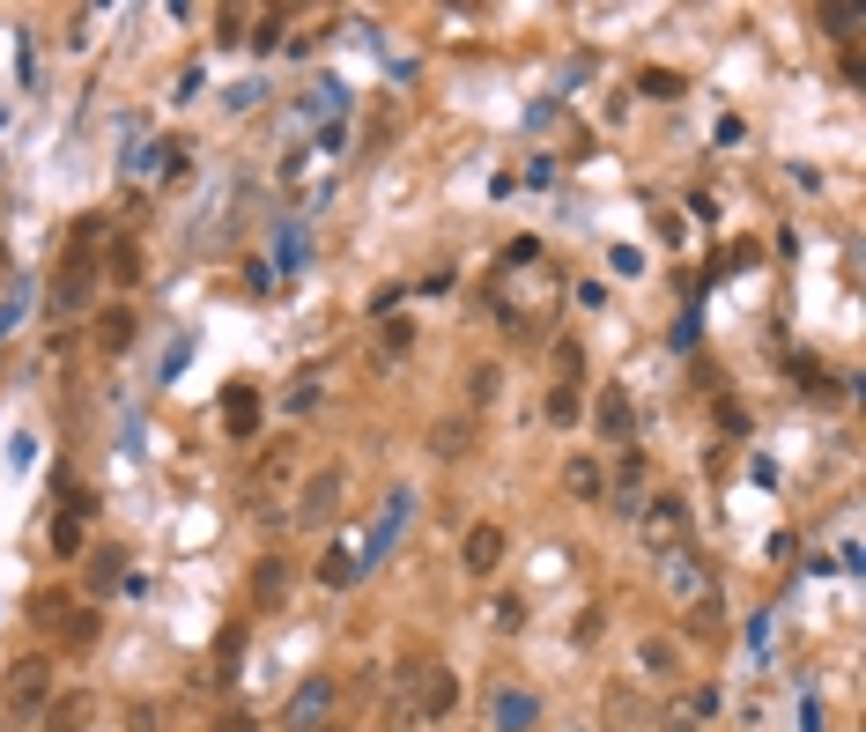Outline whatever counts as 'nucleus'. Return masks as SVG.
<instances>
[{
    "label": "nucleus",
    "instance_id": "nucleus-1",
    "mask_svg": "<svg viewBox=\"0 0 866 732\" xmlns=\"http://www.w3.org/2000/svg\"><path fill=\"white\" fill-rule=\"evenodd\" d=\"M400 696L415 703V725H437V718H452V703H460V673H452V666H422L415 681H400Z\"/></svg>",
    "mask_w": 866,
    "mask_h": 732
},
{
    "label": "nucleus",
    "instance_id": "nucleus-2",
    "mask_svg": "<svg viewBox=\"0 0 866 732\" xmlns=\"http://www.w3.org/2000/svg\"><path fill=\"white\" fill-rule=\"evenodd\" d=\"M45 703H52V666L45 659H15L8 666V718L30 725V718H45Z\"/></svg>",
    "mask_w": 866,
    "mask_h": 732
},
{
    "label": "nucleus",
    "instance_id": "nucleus-3",
    "mask_svg": "<svg viewBox=\"0 0 866 732\" xmlns=\"http://www.w3.org/2000/svg\"><path fill=\"white\" fill-rule=\"evenodd\" d=\"M637 533L652 555H674L682 540H689V511H682V496H659V503H637Z\"/></svg>",
    "mask_w": 866,
    "mask_h": 732
},
{
    "label": "nucleus",
    "instance_id": "nucleus-4",
    "mask_svg": "<svg viewBox=\"0 0 866 732\" xmlns=\"http://www.w3.org/2000/svg\"><path fill=\"white\" fill-rule=\"evenodd\" d=\"M89 289H97V267H89V244H75V259H67V267H60V282H52V311L67 318V311H82V304H89Z\"/></svg>",
    "mask_w": 866,
    "mask_h": 732
},
{
    "label": "nucleus",
    "instance_id": "nucleus-5",
    "mask_svg": "<svg viewBox=\"0 0 866 732\" xmlns=\"http://www.w3.org/2000/svg\"><path fill=\"white\" fill-rule=\"evenodd\" d=\"M289 585H297V562H289V555H260V562H252V607H260V614L282 607Z\"/></svg>",
    "mask_w": 866,
    "mask_h": 732
},
{
    "label": "nucleus",
    "instance_id": "nucleus-6",
    "mask_svg": "<svg viewBox=\"0 0 866 732\" xmlns=\"http://www.w3.org/2000/svg\"><path fill=\"white\" fill-rule=\"evenodd\" d=\"M326 710H334V681H304L297 696H289V710H282V732H319L326 725Z\"/></svg>",
    "mask_w": 866,
    "mask_h": 732
},
{
    "label": "nucleus",
    "instance_id": "nucleus-7",
    "mask_svg": "<svg viewBox=\"0 0 866 732\" xmlns=\"http://www.w3.org/2000/svg\"><path fill=\"white\" fill-rule=\"evenodd\" d=\"M341 496H348L341 466H319V474L304 481V503H297V518H304V526H326V518L341 511Z\"/></svg>",
    "mask_w": 866,
    "mask_h": 732
},
{
    "label": "nucleus",
    "instance_id": "nucleus-8",
    "mask_svg": "<svg viewBox=\"0 0 866 732\" xmlns=\"http://www.w3.org/2000/svg\"><path fill=\"white\" fill-rule=\"evenodd\" d=\"M460 562H467V577H496V562H504V526H467Z\"/></svg>",
    "mask_w": 866,
    "mask_h": 732
},
{
    "label": "nucleus",
    "instance_id": "nucleus-9",
    "mask_svg": "<svg viewBox=\"0 0 866 732\" xmlns=\"http://www.w3.org/2000/svg\"><path fill=\"white\" fill-rule=\"evenodd\" d=\"M223 422H230V437H260V392L230 385L223 392Z\"/></svg>",
    "mask_w": 866,
    "mask_h": 732
},
{
    "label": "nucleus",
    "instance_id": "nucleus-10",
    "mask_svg": "<svg viewBox=\"0 0 866 732\" xmlns=\"http://www.w3.org/2000/svg\"><path fill=\"white\" fill-rule=\"evenodd\" d=\"M134 333H141V318L126 311V304H112V311L97 318V348H104V356H126V348H134Z\"/></svg>",
    "mask_w": 866,
    "mask_h": 732
},
{
    "label": "nucleus",
    "instance_id": "nucleus-11",
    "mask_svg": "<svg viewBox=\"0 0 866 732\" xmlns=\"http://www.w3.org/2000/svg\"><path fill=\"white\" fill-rule=\"evenodd\" d=\"M89 718H97V703H89V696H60V703H45V732H82L89 725Z\"/></svg>",
    "mask_w": 866,
    "mask_h": 732
},
{
    "label": "nucleus",
    "instance_id": "nucleus-12",
    "mask_svg": "<svg viewBox=\"0 0 866 732\" xmlns=\"http://www.w3.org/2000/svg\"><path fill=\"white\" fill-rule=\"evenodd\" d=\"M563 488L578 496V503H600V496H608V474H600V459H570L563 466Z\"/></svg>",
    "mask_w": 866,
    "mask_h": 732
},
{
    "label": "nucleus",
    "instance_id": "nucleus-13",
    "mask_svg": "<svg viewBox=\"0 0 866 732\" xmlns=\"http://www.w3.org/2000/svg\"><path fill=\"white\" fill-rule=\"evenodd\" d=\"M704 710H711L704 688H696V696H674V703L659 710V732H696V725H704Z\"/></svg>",
    "mask_w": 866,
    "mask_h": 732
},
{
    "label": "nucleus",
    "instance_id": "nucleus-14",
    "mask_svg": "<svg viewBox=\"0 0 866 732\" xmlns=\"http://www.w3.org/2000/svg\"><path fill=\"white\" fill-rule=\"evenodd\" d=\"M104 274H112L119 289H134V282H141V244L119 237V244H112V259H104Z\"/></svg>",
    "mask_w": 866,
    "mask_h": 732
},
{
    "label": "nucleus",
    "instance_id": "nucleus-15",
    "mask_svg": "<svg viewBox=\"0 0 866 732\" xmlns=\"http://www.w3.org/2000/svg\"><path fill=\"white\" fill-rule=\"evenodd\" d=\"M593 422H600V437H630V400L608 385L600 392V407H593Z\"/></svg>",
    "mask_w": 866,
    "mask_h": 732
},
{
    "label": "nucleus",
    "instance_id": "nucleus-16",
    "mask_svg": "<svg viewBox=\"0 0 866 732\" xmlns=\"http://www.w3.org/2000/svg\"><path fill=\"white\" fill-rule=\"evenodd\" d=\"M467 444H474V422H437V429H430V452H437V459H460Z\"/></svg>",
    "mask_w": 866,
    "mask_h": 732
},
{
    "label": "nucleus",
    "instance_id": "nucleus-17",
    "mask_svg": "<svg viewBox=\"0 0 866 732\" xmlns=\"http://www.w3.org/2000/svg\"><path fill=\"white\" fill-rule=\"evenodd\" d=\"M496 392H504V370H496V363H474V370H467V407H489Z\"/></svg>",
    "mask_w": 866,
    "mask_h": 732
},
{
    "label": "nucleus",
    "instance_id": "nucleus-18",
    "mask_svg": "<svg viewBox=\"0 0 866 732\" xmlns=\"http://www.w3.org/2000/svg\"><path fill=\"white\" fill-rule=\"evenodd\" d=\"M356 570H363V562L348 555V548H326V562H319V585H334V592H341V585H356Z\"/></svg>",
    "mask_w": 866,
    "mask_h": 732
},
{
    "label": "nucleus",
    "instance_id": "nucleus-19",
    "mask_svg": "<svg viewBox=\"0 0 866 732\" xmlns=\"http://www.w3.org/2000/svg\"><path fill=\"white\" fill-rule=\"evenodd\" d=\"M541 415L556 422V429H570L578 422V385H548V400H541Z\"/></svg>",
    "mask_w": 866,
    "mask_h": 732
},
{
    "label": "nucleus",
    "instance_id": "nucleus-20",
    "mask_svg": "<svg viewBox=\"0 0 866 732\" xmlns=\"http://www.w3.org/2000/svg\"><path fill=\"white\" fill-rule=\"evenodd\" d=\"M534 725V696H504L496 703V732H526Z\"/></svg>",
    "mask_w": 866,
    "mask_h": 732
},
{
    "label": "nucleus",
    "instance_id": "nucleus-21",
    "mask_svg": "<svg viewBox=\"0 0 866 732\" xmlns=\"http://www.w3.org/2000/svg\"><path fill=\"white\" fill-rule=\"evenodd\" d=\"M637 481H644V459L630 452V459H622V474H615V496H622L615 511H637Z\"/></svg>",
    "mask_w": 866,
    "mask_h": 732
},
{
    "label": "nucleus",
    "instance_id": "nucleus-22",
    "mask_svg": "<svg viewBox=\"0 0 866 732\" xmlns=\"http://www.w3.org/2000/svg\"><path fill=\"white\" fill-rule=\"evenodd\" d=\"M282 474H289V444H282V452H267V459H260V474H252V496H267V488L282 481Z\"/></svg>",
    "mask_w": 866,
    "mask_h": 732
},
{
    "label": "nucleus",
    "instance_id": "nucleus-23",
    "mask_svg": "<svg viewBox=\"0 0 866 732\" xmlns=\"http://www.w3.org/2000/svg\"><path fill=\"white\" fill-rule=\"evenodd\" d=\"M815 23L830 30V38H844V45H852V30H859V8H822Z\"/></svg>",
    "mask_w": 866,
    "mask_h": 732
},
{
    "label": "nucleus",
    "instance_id": "nucleus-24",
    "mask_svg": "<svg viewBox=\"0 0 866 732\" xmlns=\"http://www.w3.org/2000/svg\"><path fill=\"white\" fill-rule=\"evenodd\" d=\"M637 659H644V673H674V666H682V651H674V644H659V636H652V644H644Z\"/></svg>",
    "mask_w": 866,
    "mask_h": 732
},
{
    "label": "nucleus",
    "instance_id": "nucleus-25",
    "mask_svg": "<svg viewBox=\"0 0 866 732\" xmlns=\"http://www.w3.org/2000/svg\"><path fill=\"white\" fill-rule=\"evenodd\" d=\"M89 585H119V555H112V548H104V555H89Z\"/></svg>",
    "mask_w": 866,
    "mask_h": 732
},
{
    "label": "nucleus",
    "instance_id": "nucleus-26",
    "mask_svg": "<svg viewBox=\"0 0 866 732\" xmlns=\"http://www.w3.org/2000/svg\"><path fill=\"white\" fill-rule=\"evenodd\" d=\"M637 89H644V97H682V82H674L667 67H652V74H644V82H637Z\"/></svg>",
    "mask_w": 866,
    "mask_h": 732
},
{
    "label": "nucleus",
    "instance_id": "nucleus-27",
    "mask_svg": "<svg viewBox=\"0 0 866 732\" xmlns=\"http://www.w3.org/2000/svg\"><path fill=\"white\" fill-rule=\"evenodd\" d=\"M52 548H60V555H75V548H82V526H75V518H60V526H52Z\"/></svg>",
    "mask_w": 866,
    "mask_h": 732
},
{
    "label": "nucleus",
    "instance_id": "nucleus-28",
    "mask_svg": "<svg viewBox=\"0 0 866 732\" xmlns=\"http://www.w3.org/2000/svg\"><path fill=\"white\" fill-rule=\"evenodd\" d=\"M311 400H319V370H304L297 385H289V407H311Z\"/></svg>",
    "mask_w": 866,
    "mask_h": 732
},
{
    "label": "nucleus",
    "instance_id": "nucleus-29",
    "mask_svg": "<svg viewBox=\"0 0 866 732\" xmlns=\"http://www.w3.org/2000/svg\"><path fill=\"white\" fill-rule=\"evenodd\" d=\"M600 622H608V614H600V607H585L578 622H570V636H578V644H593V636H600Z\"/></svg>",
    "mask_w": 866,
    "mask_h": 732
},
{
    "label": "nucleus",
    "instance_id": "nucleus-30",
    "mask_svg": "<svg viewBox=\"0 0 866 732\" xmlns=\"http://www.w3.org/2000/svg\"><path fill=\"white\" fill-rule=\"evenodd\" d=\"M126 732H156V710H149V703H134V718H126Z\"/></svg>",
    "mask_w": 866,
    "mask_h": 732
},
{
    "label": "nucleus",
    "instance_id": "nucleus-31",
    "mask_svg": "<svg viewBox=\"0 0 866 732\" xmlns=\"http://www.w3.org/2000/svg\"><path fill=\"white\" fill-rule=\"evenodd\" d=\"M215 732H252V718L245 710H230V718H215Z\"/></svg>",
    "mask_w": 866,
    "mask_h": 732
},
{
    "label": "nucleus",
    "instance_id": "nucleus-32",
    "mask_svg": "<svg viewBox=\"0 0 866 732\" xmlns=\"http://www.w3.org/2000/svg\"><path fill=\"white\" fill-rule=\"evenodd\" d=\"M0 274H8V252H0Z\"/></svg>",
    "mask_w": 866,
    "mask_h": 732
},
{
    "label": "nucleus",
    "instance_id": "nucleus-33",
    "mask_svg": "<svg viewBox=\"0 0 866 732\" xmlns=\"http://www.w3.org/2000/svg\"><path fill=\"white\" fill-rule=\"evenodd\" d=\"M319 732H341V725H319Z\"/></svg>",
    "mask_w": 866,
    "mask_h": 732
}]
</instances>
